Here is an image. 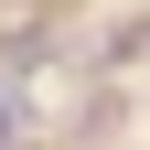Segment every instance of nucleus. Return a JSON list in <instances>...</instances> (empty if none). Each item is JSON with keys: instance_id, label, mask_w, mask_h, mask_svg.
Segmentation results:
<instances>
[{"instance_id": "obj_1", "label": "nucleus", "mask_w": 150, "mask_h": 150, "mask_svg": "<svg viewBox=\"0 0 150 150\" xmlns=\"http://www.w3.org/2000/svg\"><path fill=\"white\" fill-rule=\"evenodd\" d=\"M11 129H22V118H11V97H0V139H11Z\"/></svg>"}, {"instance_id": "obj_2", "label": "nucleus", "mask_w": 150, "mask_h": 150, "mask_svg": "<svg viewBox=\"0 0 150 150\" xmlns=\"http://www.w3.org/2000/svg\"><path fill=\"white\" fill-rule=\"evenodd\" d=\"M0 150H32V139H22V129H11V139H0Z\"/></svg>"}]
</instances>
